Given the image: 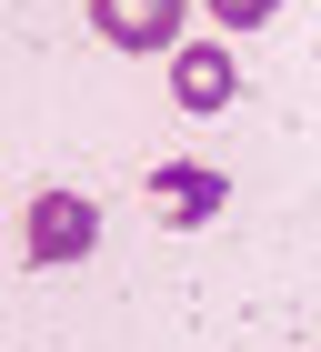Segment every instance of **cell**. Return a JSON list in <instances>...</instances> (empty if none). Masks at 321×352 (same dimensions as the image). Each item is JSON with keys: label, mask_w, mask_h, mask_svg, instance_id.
Instances as JSON below:
<instances>
[{"label": "cell", "mask_w": 321, "mask_h": 352, "mask_svg": "<svg viewBox=\"0 0 321 352\" xmlns=\"http://www.w3.org/2000/svg\"><path fill=\"white\" fill-rule=\"evenodd\" d=\"M221 201H231V182H221L211 162H160V171H151V212L171 221V232H201V221H221Z\"/></svg>", "instance_id": "obj_4"}, {"label": "cell", "mask_w": 321, "mask_h": 352, "mask_svg": "<svg viewBox=\"0 0 321 352\" xmlns=\"http://www.w3.org/2000/svg\"><path fill=\"white\" fill-rule=\"evenodd\" d=\"M231 91H241V60L221 51V41H181V51H171V101H181L191 121L231 111Z\"/></svg>", "instance_id": "obj_3"}, {"label": "cell", "mask_w": 321, "mask_h": 352, "mask_svg": "<svg viewBox=\"0 0 321 352\" xmlns=\"http://www.w3.org/2000/svg\"><path fill=\"white\" fill-rule=\"evenodd\" d=\"M191 0H91V30L110 51H181Z\"/></svg>", "instance_id": "obj_2"}, {"label": "cell", "mask_w": 321, "mask_h": 352, "mask_svg": "<svg viewBox=\"0 0 321 352\" xmlns=\"http://www.w3.org/2000/svg\"><path fill=\"white\" fill-rule=\"evenodd\" d=\"M101 252V201L91 191H30V262H91Z\"/></svg>", "instance_id": "obj_1"}, {"label": "cell", "mask_w": 321, "mask_h": 352, "mask_svg": "<svg viewBox=\"0 0 321 352\" xmlns=\"http://www.w3.org/2000/svg\"><path fill=\"white\" fill-rule=\"evenodd\" d=\"M201 10H211L221 30H271L281 21V0H201Z\"/></svg>", "instance_id": "obj_5"}]
</instances>
